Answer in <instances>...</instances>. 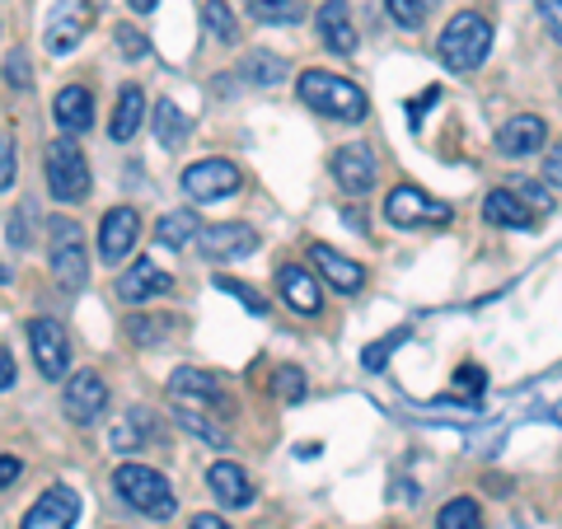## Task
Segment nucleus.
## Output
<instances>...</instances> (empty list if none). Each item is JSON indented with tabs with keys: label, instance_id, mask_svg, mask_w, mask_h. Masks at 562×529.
I'll return each mask as SVG.
<instances>
[{
	"label": "nucleus",
	"instance_id": "7ed1b4c3",
	"mask_svg": "<svg viewBox=\"0 0 562 529\" xmlns=\"http://www.w3.org/2000/svg\"><path fill=\"white\" fill-rule=\"evenodd\" d=\"M113 487L132 510H140V516H150V520H169L173 510H179V497L169 492V479L150 464H122L113 473Z\"/></svg>",
	"mask_w": 562,
	"mask_h": 529
},
{
	"label": "nucleus",
	"instance_id": "bb28decb",
	"mask_svg": "<svg viewBox=\"0 0 562 529\" xmlns=\"http://www.w3.org/2000/svg\"><path fill=\"white\" fill-rule=\"evenodd\" d=\"M239 76L249 85H262V90H268V85H277L281 76H286V61L272 57V52H249V57L239 61Z\"/></svg>",
	"mask_w": 562,
	"mask_h": 529
},
{
	"label": "nucleus",
	"instance_id": "412c9836",
	"mask_svg": "<svg viewBox=\"0 0 562 529\" xmlns=\"http://www.w3.org/2000/svg\"><path fill=\"white\" fill-rule=\"evenodd\" d=\"M206 487H211V497H216L221 506H231V510H239V506L254 502L249 473H244L239 464H231V460H221V464L206 469Z\"/></svg>",
	"mask_w": 562,
	"mask_h": 529
},
{
	"label": "nucleus",
	"instance_id": "5701e85b",
	"mask_svg": "<svg viewBox=\"0 0 562 529\" xmlns=\"http://www.w3.org/2000/svg\"><path fill=\"white\" fill-rule=\"evenodd\" d=\"M140 122H146V94H140V85H122V90H117L113 122H109L113 140H132V136L140 132Z\"/></svg>",
	"mask_w": 562,
	"mask_h": 529
},
{
	"label": "nucleus",
	"instance_id": "3c124183",
	"mask_svg": "<svg viewBox=\"0 0 562 529\" xmlns=\"http://www.w3.org/2000/svg\"><path fill=\"white\" fill-rule=\"evenodd\" d=\"M127 5H132L136 14H150V10H155V0H127Z\"/></svg>",
	"mask_w": 562,
	"mask_h": 529
},
{
	"label": "nucleus",
	"instance_id": "a19ab883",
	"mask_svg": "<svg viewBox=\"0 0 562 529\" xmlns=\"http://www.w3.org/2000/svg\"><path fill=\"white\" fill-rule=\"evenodd\" d=\"M483 370L479 365H460V370H454V390H460V394H469V398H479L483 394Z\"/></svg>",
	"mask_w": 562,
	"mask_h": 529
},
{
	"label": "nucleus",
	"instance_id": "f704fd0d",
	"mask_svg": "<svg viewBox=\"0 0 562 529\" xmlns=\"http://www.w3.org/2000/svg\"><path fill=\"white\" fill-rule=\"evenodd\" d=\"M216 286H221L225 295H235V300H239V305L249 309V314H268V300H262L254 286H244V281H235V277H216Z\"/></svg>",
	"mask_w": 562,
	"mask_h": 529
},
{
	"label": "nucleus",
	"instance_id": "0eeeda50",
	"mask_svg": "<svg viewBox=\"0 0 562 529\" xmlns=\"http://www.w3.org/2000/svg\"><path fill=\"white\" fill-rule=\"evenodd\" d=\"M384 221L398 225V230H422V225H450V206L427 198L422 188L403 183L384 198Z\"/></svg>",
	"mask_w": 562,
	"mask_h": 529
},
{
	"label": "nucleus",
	"instance_id": "f3484780",
	"mask_svg": "<svg viewBox=\"0 0 562 529\" xmlns=\"http://www.w3.org/2000/svg\"><path fill=\"white\" fill-rule=\"evenodd\" d=\"M52 117H57V127L66 136H80L94 127V94L85 90V85H66V90L52 99Z\"/></svg>",
	"mask_w": 562,
	"mask_h": 529
},
{
	"label": "nucleus",
	"instance_id": "b1692460",
	"mask_svg": "<svg viewBox=\"0 0 562 529\" xmlns=\"http://www.w3.org/2000/svg\"><path fill=\"white\" fill-rule=\"evenodd\" d=\"M169 390L179 398H202V403L211 398V403H221V380L206 375V370H198V365H179V370H173Z\"/></svg>",
	"mask_w": 562,
	"mask_h": 529
},
{
	"label": "nucleus",
	"instance_id": "37998d69",
	"mask_svg": "<svg viewBox=\"0 0 562 529\" xmlns=\"http://www.w3.org/2000/svg\"><path fill=\"white\" fill-rule=\"evenodd\" d=\"M29 225H33V206L24 202V206L14 211V216H10V244H20V249H24V244L33 239V230H29Z\"/></svg>",
	"mask_w": 562,
	"mask_h": 529
},
{
	"label": "nucleus",
	"instance_id": "20e7f679",
	"mask_svg": "<svg viewBox=\"0 0 562 529\" xmlns=\"http://www.w3.org/2000/svg\"><path fill=\"white\" fill-rule=\"evenodd\" d=\"M43 173H47V192L57 202L76 206V202L90 198V160H85V150L70 136H61V140H52L47 146Z\"/></svg>",
	"mask_w": 562,
	"mask_h": 529
},
{
	"label": "nucleus",
	"instance_id": "72a5a7b5",
	"mask_svg": "<svg viewBox=\"0 0 562 529\" xmlns=\"http://www.w3.org/2000/svg\"><path fill=\"white\" fill-rule=\"evenodd\" d=\"M384 10L403 29H422V20H427V0H384Z\"/></svg>",
	"mask_w": 562,
	"mask_h": 529
},
{
	"label": "nucleus",
	"instance_id": "39448f33",
	"mask_svg": "<svg viewBox=\"0 0 562 529\" xmlns=\"http://www.w3.org/2000/svg\"><path fill=\"white\" fill-rule=\"evenodd\" d=\"M47 249H52V277H57V286L80 291L85 281H90V249H85V230L70 216L52 221Z\"/></svg>",
	"mask_w": 562,
	"mask_h": 529
},
{
	"label": "nucleus",
	"instance_id": "58836bf2",
	"mask_svg": "<svg viewBox=\"0 0 562 529\" xmlns=\"http://www.w3.org/2000/svg\"><path fill=\"white\" fill-rule=\"evenodd\" d=\"M516 192V198L530 206V211H549V192H543V183H530V179H516V183H506Z\"/></svg>",
	"mask_w": 562,
	"mask_h": 529
},
{
	"label": "nucleus",
	"instance_id": "2eb2a0df",
	"mask_svg": "<svg viewBox=\"0 0 562 529\" xmlns=\"http://www.w3.org/2000/svg\"><path fill=\"white\" fill-rule=\"evenodd\" d=\"M198 249L211 258V262H225V258H244V254H254L258 249V230L254 225H206V230L198 235Z\"/></svg>",
	"mask_w": 562,
	"mask_h": 529
},
{
	"label": "nucleus",
	"instance_id": "f8f14e48",
	"mask_svg": "<svg viewBox=\"0 0 562 529\" xmlns=\"http://www.w3.org/2000/svg\"><path fill=\"white\" fill-rule=\"evenodd\" d=\"M169 291H173V277L155 258H136L132 268L117 277V300H127V305H146V300H160Z\"/></svg>",
	"mask_w": 562,
	"mask_h": 529
},
{
	"label": "nucleus",
	"instance_id": "393cba45",
	"mask_svg": "<svg viewBox=\"0 0 562 529\" xmlns=\"http://www.w3.org/2000/svg\"><path fill=\"white\" fill-rule=\"evenodd\" d=\"M188 113L179 109V103H169V99H160L155 103V136H160V146L165 150H179L183 140H188Z\"/></svg>",
	"mask_w": 562,
	"mask_h": 529
},
{
	"label": "nucleus",
	"instance_id": "79ce46f5",
	"mask_svg": "<svg viewBox=\"0 0 562 529\" xmlns=\"http://www.w3.org/2000/svg\"><path fill=\"white\" fill-rule=\"evenodd\" d=\"M539 20L549 29V38L562 47V0H539Z\"/></svg>",
	"mask_w": 562,
	"mask_h": 529
},
{
	"label": "nucleus",
	"instance_id": "a18cd8bd",
	"mask_svg": "<svg viewBox=\"0 0 562 529\" xmlns=\"http://www.w3.org/2000/svg\"><path fill=\"white\" fill-rule=\"evenodd\" d=\"M436 99H441V90H436V85H431V90H422L413 103H408V122H413V127H417V122H422V109H431V103Z\"/></svg>",
	"mask_w": 562,
	"mask_h": 529
},
{
	"label": "nucleus",
	"instance_id": "6e6552de",
	"mask_svg": "<svg viewBox=\"0 0 562 529\" xmlns=\"http://www.w3.org/2000/svg\"><path fill=\"white\" fill-rule=\"evenodd\" d=\"M244 188V173L231 160H198L183 169V192L192 202H225Z\"/></svg>",
	"mask_w": 562,
	"mask_h": 529
},
{
	"label": "nucleus",
	"instance_id": "ea45409f",
	"mask_svg": "<svg viewBox=\"0 0 562 529\" xmlns=\"http://www.w3.org/2000/svg\"><path fill=\"white\" fill-rule=\"evenodd\" d=\"M5 80L14 85V90H29V85H33V66H29L24 52H10V57H5Z\"/></svg>",
	"mask_w": 562,
	"mask_h": 529
},
{
	"label": "nucleus",
	"instance_id": "423d86ee",
	"mask_svg": "<svg viewBox=\"0 0 562 529\" xmlns=\"http://www.w3.org/2000/svg\"><path fill=\"white\" fill-rule=\"evenodd\" d=\"M99 20V0H57V10L47 14V29H43V47L52 52V57H70L85 33L94 29Z\"/></svg>",
	"mask_w": 562,
	"mask_h": 529
},
{
	"label": "nucleus",
	"instance_id": "1a4fd4ad",
	"mask_svg": "<svg viewBox=\"0 0 562 529\" xmlns=\"http://www.w3.org/2000/svg\"><path fill=\"white\" fill-rule=\"evenodd\" d=\"M103 408H109V380H103L99 370H76L61 390V413L76 421V427H90V421H99Z\"/></svg>",
	"mask_w": 562,
	"mask_h": 529
},
{
	"label": "nucleus",
	"instance_id": "cd10ccee",
	"mask_svg": "<svg viewBox=\"0 0 562 529\" xmlns=\"http://www.w3.org/2000/svg\"><path fill=\"white\" fill-rule=\"evenodd\" d=\"M249 14L262 24H301L305 5L301 0H249Z\"/></svg>",
	"mask_w": 562,
	"mask_h": 529
},
{
	"label": "nucleus",
	"instance_id": "49530a36",
	"mask_svg": "<svg viewBox=\"0 0 562 529\" xmlns=\"http://www.w3.org/2000/svg\"><path fill=\"white\" fill-rule=\"evenodd\" d=\"M543 183L562 188V146H558V150H549V160H543Z\"/></svg>",
	"mask_w": 562,
	"mask_h": 529
},
{
	"label": "nucleus",
	"instance_id": "e433bc0d",
	"mask_svg": "<svg viewBox=\"0 0 562 529\" xmlns=\"http://www.w3.org/2000/svg\"><path fill=\"white\" fill-rule=\"evenodd\" d=\"M117 52H122V57H132V61H140V57H146V52H150L146 33L132 29V24H117Z\"/></svg>",
	"mask_w": 562,
	"mask_h": 529
},
{
	"label": "nucleus",
	"instance_id": "473e14b6",
	"mask_svg": "<svg viewBox=\"0 0 562 529\" xmlns=\"http://www.w3.org/2000/svg\"><path fill=\"white\" fill-rule=\"evenodd\" d=\"M272 394L286 398V403L305 398V370H301V365H281L277 375H272Z\"/></svg>",
	"mask_w": 562,
	"mask_h": 529
},
{
	"label": "nucleus",
	"instance_id": "ddd939ff",
	"mask_svg": "<svg viewBox=\"0 0 562 529\" xmlns=\"http://www.w3.org/2000/svg\"><path fill=\"white\" fill-rule=\"evenodd\" d=\"M80 516V497H76V487H47L38 502L29 506V516L20 529H70Z\"/></svg>",
	"mask_w": 562,
	"mask_h": 529
},
{
	"label": "nucleus",
	"instance_id": "7c9ffc66",
	"mask_svg": "<svg viewBox=\"0 0 562 529\" xmlns=\"http://www.w3.org/2000/svg\"><path fill=\"white\" fill-rule=\"evenodd\" d=\"M173 417H179V427H183V431H192L198 440H206V446H216V450H225V446H231V436H225V431H221V427H216V421H211V417H202L198 408H188V403H183V408L173 413Z\"/></svg>",
	"mask_w": 562,
	"mask_h": 529
},
{
	"label": "nucleus",
	"instance_id": "de8ad7c7",
	"mask_svg": "<svg viewBox=\"0 0 562 529\" xmlns=\"http://www.w3.org/2000/svg\"><path fill=\"white\" fill-rule=\"evenodd\" d=\"M20 473H24V464L14 460V454H0V492H5L14 479H20Z\"/></svg>",
	"mask_w": 562,
	"mask_h": 529
},
{
	"label": "nucleus",
	"instance_id": "aec40b11",
	"mask_svg": "<svg viewBox=\"0 0 562 529\" xmlns=\"http://www.w3.org/2000/svg\"><path fill=\"white\" fill-rule=\"evenodd\" d=\"M310 262H319V277H328L338 291H361L366 286V268L361 262H351L347 254H338L333 244H310Z\"/></svg>",
	"mask_w": 562,
	"mask_h": 529
},
{
	"label": "nucleus",
	"instance_id": "c9c22d12",
	"mask_svg": "<svg viewBox=\"0 0 562 529\" xmlns=\"http://www.w3.org/2000/svg\"><path fill=\"white\" fill-rule=\"evenodd\" d=\"M127 333L136 342H146V347H155L169 333V319H146V314H132V324H127Z\"/></svg>",
	"mask_w": 562,
	"mask_h": 529
},
{
	"label": "nucleus",
	"instance_id": "09e8293b",
	"mask_svg": "<svg viewBox=\"0 0 562 529\" xmlns=\"http://www.w3.org/2000/svg\"><path fill=\"white\" fill-rule=\"evenodd\" d=\"M10 384H14V357H10L5 347H0V394H5Z\"/></svg>",
	"mask_w": 562,
	"mask_h": 529
},
{
	"label": "nucleus",
	"instance_id": "4c0bfd02",
	"mask_svg": "<svg viewBox=\"0 0 562 529\" xmlns=\"http://www.w3.org/2000/svg\"><path fill=\"white\" fill-rule=\"evenodd\" d=\"M398 342H403V333H390V338H380L375 347H366V351H361V365L375 375V370H384V361H390V351H394Z\"/></svg>",
	"mask_w": 562,
	"mask_h": 529
},
{
	"label": "nucleus",
	"instance_id": "603ef678",
	"mask_svg": "<svg viewBox=\"0 0 562 529\" xmlns=\"http://www.w3.org/2000/svg\"><path fill=\"white\" fill-rule=\"evenodd\" d=\"M0 281H10V272H5V268H0Z\"/></svg>",
	"mask_w": 562,
	"mask_h": 529
},
{
	"label": "nucleus",
	"instance_id": "a878e982",
	"mask_svg": "<svg viewBox=\"0 0 562 529\" xmlns=\"http://www.w3.org/2000/svg\"><path fill=\"white\" fill-rule=\"evenodd\" d=\"M202 235V225L192 211H165L160 216V230H155V239L165 244V249H183V244H198Z\"/></svg>",
	"mask_w": 562,
	"mask_h": 529
},
{
	"label": "nucleus",
	"instance_id": "c85d7f7f",
	"mask_svg": "<svg viewBox=\"0 0 562 529\" xmlns=\"http://www.w3.org/2000/svg\"><path fill=\"white\" fill-rule=\"evenodd\" d=\"M436 529H483V510L479 502L469 497H454L441 506V516H436Z\"/></svg>",
	"mask_w": 562,
	"mask_h": 529
},
{
	"label": "nucleus",
	"instance_id": "c03bdc74",
	"mask_svg": "<svg viewBox=\"0 0 562 529\" xmlns=\"http://www.w3.org/2000/svg\"><path fill=\"white\" fill-rule=\"evenodd\" d=\"M14 188V146L5 136H0V192Z\"/></svg>",
	"mask_w": 562,
	"mask_h": 529
},
{
	"label": "nucleus",
	"instance_id": "dca6fc26",
	"mask_svg": "<svg viewBox=\"0 0 562 529\" xmlns=\"http://www.w3.org/2000/svg\"><path fill=\"white\" fill-rule=\"evenodd\" d=\"M543 140H549V127H543V117L535 113H516L506 117V127L497 132V150L512 155V160H525V155H539Z\"/></svg>",
	"mask_w": 562,
	"mask_h": 529
},
{
	"label": "nucleus",
	"instance_id": "8fccbe9b",
	"mask_svg": "<svg viewBox=\"0 0 562 529\" xmlns=\"http://www.w3.org/2000/svg\"><path fill=\"white\" fill-rule=\"evenodd\" d=\"M188 529H231V525H225L221 516H198V520H192Z\"/></svg>",
	"mask_w": 562,
	"mask_h": 529
},
{
	"label": "nucleus",
	"instance_id": "9d476101",
	"mask_svg": "<svg viewBox=\"0 0 562 529\" xmlns=\"http://www.w3.org/2000/svg\"><path fill=\"white\" fill-rule=\"evenodd\" d=\"M333 179H338V188L351 192V198H366L380 179V165H375L371 146H357V140H351V146L333 150Z\"/></svg>",
	"mask_w": 562,
	"mask_h": 529
},
{
	"label": "nucleus",
	"instance_id": "6ab92c4d",
	"mask_svg": "<svg viewBox=\"0 0 562 529\" xmlns=\"http://www.w3.org/2000/svg\"><path fill=\"white\" fill-rule=\"evenodd\" d=\"M319 43L338 57H351L357 52V24H351V10L347 0H324L319 10Z\"/></svg>",
	"mask_w": 562,
	"mask_h": 529
},
{
	"label": "nucleus",
	"instance_id": "9b49d317",
	"mask_svg": "<svg viewBox=\"0 0 562 529\" xmlns=\"http://www.w3.org/2000/svg\"><path fill=\"white\" fill-rule=\"evenodd\" d=\"M29 347H33V361H38V370L47 380L66 375L70 365V342H66V328L57 319H33L29 324Z\"/></svg>",
	"mask_w": 562,
	"mask_h": 529
},
{
	"label": "nucleus",
	"instance_id": "a211bd4d",
	"mask_svg": "<svg viewBox=\"0 0 562 529\" xmlns=\"http://www.w3.org/2000/svg\"><path fill=\"white\" fill-rule=\"evenodd\" d=\"M277 286H281V300L295 309V314H319L324 309V295H319V281H314L301 262H286L277 268Z\"/></svg>",
	"mask_w": 562,
	"mask_h": 529
},
{
	"label": "nucleus",
	"instance_id": "c756f323",
	"mask_svg": "<svg viewBox=\"0 0 562 529\" xmlns=\"http://www.w3.org/2000/svg\"><path fill=\"white\" fill-rule=\"evenodd\" d=\"M202 24H206V33H211L216 43H239V24H235V14H231V5H225V0H206Z\"/></svg>",
	"mask_w": 562,
	"mask_h": 529
},
{
	"label": "nucleus",
	"instance_id": "f257e3e1",
	"mask_svg": "<svg viewBox=\"0 0 562 529\" xmlns=\"http://www.w3.org/2000/svg\"><path fill=\"white\" fill-rule=\"evenodd\" d=\"M301 99L310 103L314 113H324L333 122H361L366 113H371V99H366V90H357L347 76H338V70H301Z\"/></svg>",
	"mask_w": 562,
	"mask_h": 529
},
{
	"label": "nucleus",
	"instance_id": "2f4dec72",
	"mask_svg": "<svg viewBox=\"0 0 562 529\" xmlns=\"http://www.w3.org/2000/svg\"><path fill=\"white\" fill-rule=\"evenodd\" d=\"M140 440H146V413H132L127 421H117V431H113V450L132 454V450H140Z\"/></svg>",
	"mask_w": 562,
	"mask_h": 529
},
{
	"label": "nucleus",
	"instance_id": "4468645a",
	"mask_svg": "<svg viewBox=\"0 0 562 529\" xmlns=\"http://www.w3.org/2000/svg\"><path fill=\"white\" fill-rule=\"evenodd\" d=\"M140 239V216L136 206H113L99 225V258L103 262H122L132 254V244Z\"/></svg>",
	"mask_w": 562,
	"mask_h": 529
},
{
	"label": "nucleus",
	"instance_id": "f03ea898",
	"mask_svg": "<svg viewBox=\"0 0 562 529\" xmlns=\"http://www.w3.org/2000/svg\"><path fill=\"white\" fill-rule=\"evenodd\" d=\"M487 52H492V24L479 10H460L441 29V38H436V57H441L450 70H460V76L479 70L487 61Z\"/></svg>",
	"mask_w": 562,
	"mask_h": 529
},
{
	"label": "nucleus",
	"instance_id": "4be33fe9",
	"mask_svg": "<svg viewBox=\"0 0 562 529\" xmlns=\"http://www.w3.org/2000/svg\"><path fill=\"white\" fill-rule=\"evenodd\" d=\"M483 216H487V225H497V230H535V211L525 206L512 188H492L483 202Z\"/></svg>",
	"mask_w": 562,
	"mask_h": 529
}]
</instances>
